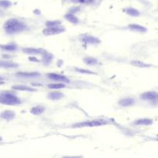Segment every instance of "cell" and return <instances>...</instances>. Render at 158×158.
I'll return each instance as SVG.
<instances>
[{"label":"cell","instance_id":"6da1fadb","mask_svg":"<svg viewBox=\"0 0 158 158\" xmlns=\"http://www.w3.org/2000/svg\"><path fill=\"white\" fill-rule=\"evenodd\" d=\"M4 29L9 34H16L26 30L27 26L16 19H10L5 22Z\"/></svg>","mask_w":158,"mask_h":158},{"label":"cell","instance_id":"7a4b0ae2","mask_svg":"<svg viewBox=\"0 0 158 158\" xmlns=\"http://www.w3.org/2000/svg\"><path fill=\"white\" fill-rule=\"evenodd\" d=\"M0 103L6 105H19L21 104L19 98L10 92H5L0 94Z\"/></svg>","mask_w":158,"mask_h":158},{"label":"cell","instance_id":"3957f363","mask_svg":"<svg viewBox=\"0 0 158 158\" xmlns=\"http://www.w3.org/2000/svg\"><path fill=\"white\" fill-rule=\"evenodd\" d=\"M107 121L105 120H88L86 122H82L79 124H76L73 126L74 127H99V126L105 125L107 124Z\"/></svg>","mask_w":158,"mask_h":158},{"label":"cell","instance_id":"277c9868","mask_svg":"<svg viewBox=\"0 0 158 158\" xmlns=\"http://www.w3.org/2000/svg\"><path fill=\"white\" fill-rule=\"evenodd\" d=\"M64 31H65L64 27L61 26L59 25H57V26H54L47 27L43 31V33L45 36H54V35L63 33Z\"/></svg>","mask_w":158,"mask_h":158},{"label":"cell","instance_id":"5b68a950","mask_svg":"<svg viewBox=\"0 0 158 158\" xmlns=\"http://www.w3.org/2000/svg\"><path fill=\"white\" fill-rule=\"evenodd\" d=\"M47 76H48L49 79H53V80L63 82V83H69V79L66 76H65L59 75V74H57V73H49Z\"/></svg>","mask_w":158,"mask_h":158},{"label":"cell","instance_id":"8992f818","mask_svg":"<svg viewBox=\"0 0 158 158\" xmlns=\"http://www.w3.org/2000/svg\"><path fill=\"white\" fill-rule=\"evenodd\" d=\"M22 51H23L25 53L29 55H43L45 53H46V52L43 49H36V48H29V47H26V48L22 49Z\"/></svg>","mask_w":158,"mask_h":158},{"label":"cell","instance_id":"52a82bcc","mask_svg":"<svg viewBox=\"0 0 158 158\" xmlns=\"http://www.w3.org/2000/svg\"><path fill=\"white\" fill-rule=\"evenodd\" d=\"M82 41L86 43H90V44H97V43H100V40L99 39L96 38L92 36H89V35H84L81 38Z\"/></svg>","mask_w":158,"mask_h":158},{"label":"cell","instance_id":"ba28073f","mask_svg":"<svg viewBox=\"0 0 158 158\" xmlns=\"http://www.w3.org/2000/svg\"><path fill=\"white\" fill-rule=\"evenodd\" d=\"M157 94L158 93H156V92L149 91L141 94L140 97H141V99H144V100H151L152 101V100H154L157 97Z\"/></svg>","mask_w":158,"mask_h":158},{"label":"cell","instance_id":"9c48e42d","mask_svg":"<svg viewBox=\"0 0 158 158\" xmlns=\"http://www.w3.org/2000/svg\"><path fill=\"white\" fill-rule=\"evenodd\" d=\"M16 76L24 78H33L40 76V74L37 72H19L16 73Z\"/></svg>","mask_w":158,"mask_h":158},{"label":"cell","instance_id":"30bf717a","mask_svg":"<svg viewBox=\"0 0 158 158\" xmlns=\"http://www.w3.org/2000/svg\"><path fill=\"white\" fill-rule=\"evenodd\" d=\"M19 65L17 63L11 62V61L0 60V67L2 68H17Z\"/></svg>","mask_w":158,"mask_h":158},{"label":"cell","instance_id":"8fae6325","mask_svg":"<svg viewBox=\"0 0 158 158\" xmlns=\"http://www.w3.org/2000/svg\"><path fill=\"white\" fill-rule=\"evenodd\" d=\"M129 29L133 31H137V32H140V33H146L147 32V28L146 27L140 26L138 24H130L128 26Z\"/></svg>","mask_w":158,"mask_h":158},{"label":"cell","instance_id":"7c38bea8","mask_svg":"<svg viewBox=\"0 0 158 158\" xmlns=\"http://www.w3.org/2000/svg\"><path fill=\"white\" fill-rule=\"evenodd\" d=\"M153 124L152 119H149V118H142L139 120H136L134 122L135 125H142V126H149Z\"/></svg>","mask_w":158,"mask_h":158},{"label":"cell","instance_id":"4fadbf2b","mask_svg":"<svg viewBox=\"0 0 158 158\" xmlns=\"http://www.w3.org/2000/svg\"><path fill=\"white\" fill-rule=\"evenodd\" d=\"M135 104V100L133 98H124L120 99L119 101V104L122 107H130Z\"/></svg>","mask_w":158,"mask_h":158},{"label":"cell","instance_id":"5bb4252c","mask_svg":"<svg viewBox=\"0 0 158 158\" xmlns=\"http://www.w3.org/2000/svg\"><path fill=\"white\" fill-rule=\"evenodd\" d=\"M15 113L11 110H6L1 114V117L6 120H11L15 117Z\"/></svg>","mask_w":158,"mask_h":158},{"label":"cell","instance_id":"9a60e30c","mask_svg":"<svg viewBox=\"0 0 158 158\" xmlns=\"http://www.w3.org/2000/svg\"><path fill=\"white\" fill-rule=\"evenodd\" d=\"M12 89H16V90H21V91H36V89H34V88L29 87H27V86L24 85H15L12 86Z\"/></svg>","mask_w":158,"mask_h":158},{"label":"cell","instance_id":"2e32d148","mask_svg":"<svg viewBox=\"0 0 158 158\" xmlns=\"http://www.w3.org/2000/svg\"><path fill=\"white\" fill-rule=\"evenodd\" d=\"M130 64L132 66H134L136 67H140V68H147V67H150L151 65L148 63H144L140 60H132L130 61Z\"/></svg>","mask_w":158,"mask_h":158},{"label":"cell","instance_id":"e0dca14e","mask_svg":"<svg viewBox=\"0 0 158 158\" xmlns=\"http://www.w3.org/2000/svg\"><path fill=\"white\" fill-rule=\"evenodd\" d=\"M48 98L53 100H56V99H59L63 97V94L60 92H51L48 94Z\"/></svg>","mask_w":158,"mask_h":158},{"label":"cell","instance_id":"ac0fdd59","mask_svg":"<svg viewBox=\"0 0 158 158\" xmlns=\"http://www.w3.org/2000/svg\"><path fill=\"white\" fill-rule=\"evenodd\" d=\"M45 111V108L43 107H41V106H36V107H34L31 109L30 113L33 115H39V114H42L43 112Z\"/></svg>","mask_w":158,"mask_h":158},{"label":"cell","instance_id":"d6986e66","mask_svg":"<svg viewBox=\"0 0 158 158\" xmlns=\"http://www.w3.org/2000/svg\"><path fill=\"white\" fill-rule=\"evenodd\" d=\"M64 17H65V19L67 21H69V22H71V23H74V24H76V23H78V22H79L78 18H77L76 16H74L73 14H72V13L66 14Z\"/></svg>","mask_w":158,"mask_h":158},{"label":"cell","instance_id":"ffe728a7","mask_svg":"<svg viewBox=\"0 0 158 158\" xmlns=\"http://www.w3.org/2000/svg\"><path fill=\"white\" fill-rule=\"evenodd\" d=\"M83 62H84L86 64H87V65L89 66L96 65V64H97L98 63L97 59L93 58V57H86V58L83 59Z\"/></svg>","mask_w":158,"mask_h":158},{"label":"cell","instance_id":"44dd1931","mask_svg":"<svg viewBox=\"0 0 158 158\" xmlns=\"http://www.w3.org/2000/svg\"><path fill=\"white\" fill-rule=\"evenodd\" d=\"M125 11L128 15H130V16H134V17L139 16L140 14V12H139L137 9H134V8H128V9H127Z\"/></svg>","mask_w":158,"mask_h":158},{"label":"cell","instance_id":"7402d4cb","mask_svg":"<svg viewBox=\"0 0 158 158\" xmlns=\"http://www.w3.org/2000/svg\"><path fill=\"white\" fill-rule=\"evenodd\" d=\"M66 87L65 84L63 83H53V84H49L48 85V87L49 89H62Z\"/></svg>","mask_w":158,"mask_h":158},{"label":"cell","instance_id":"603a6c76","mask_svg":"<svg viewBox=\"0 0 158 158\" xmlns=\"http://www.w3.org/2000/svg\"><path fill=\"white\" fill-rule=\"evenodd\" d=\"M0 47L3 49L8 51H13L15 49H16V46L13 44H9V45H2L0 46Z\"/></svg>","mask_w":158,"mask_h":158},{"label":"cell","instance_id":"cb8c5ba5","mask_svg":"<svg viewBox=\"0 0 158 158\" xmlns=\"http://www.w3.org/2000/svg\"><path fill=\"white\" fill-rule=\"evenodd\" d=\"M75 70L76 71V72H78V73H86V74H97V73L93 72V71L88 70V69H81V68H77V67H76L75 68Z\"/></svg>","mask_w":158,"mask_h":158},{"label":"cell","instance_id":"d4e9b609","mask_svg":"<svg viewBox=\"0 0 158 158\" xmlns=\"http://www.w3.org/2000/svg\"><path fill=\"white\" fill-rule=\"evenodd\" d=\"M52 58H53V55L50 54V53H45L43 54V61H44V63H48L49 62H50Z\"/></svg>","mask_w":158,"mask_h":158},{"label":"cell","instance_id":"484cf974","mask_svg":"<svg viewBox=\"0 0 158 158\" xmlns=\"http://www.w3.org/2000/svg\"><path fill=\"white\" fill-rule=\"evenodd\" d=\"M11 5L12 3L8 0H0V6H2V7L7 8V7H9Z\"/></svg>","mask_w":158,"mask_h":158},{"label":"cell","instance_id":"4316f807","mask_svg":"<svg viewBox=\"0 0 158 158\" xmlns=\"http://www.w3.org/2000/svg\"><path fill=\"white\" fill-rule=\"evenodd\" d=\"M61 24V22L58 20H55V21H49V22H46V25L47 27L49 26H57V25Z\"/></svg>","mask_w":158,"mask_h":158},{"label":"cell","instance_id":"83f0119b","mask_svg":"<svg viewBox=\"0 0 158 158\" xmlns=\"http://www.w3.org/2000/svg\"><path fill=\"white\" fill-rule=\"evenodd\" d=\"M152 102L154 103V104H158V94L157 96V97L155 98L154 100H152Z\"/></svg>","mask_w":158,"mask_h":158},{"label":"cell","instance_id":"f1b7e54d","mask_svg":"<svg viewBox=\"0 0 158 158\" xmlns=\"http://www.w3.org/2000/svg\"><path fill=\"white\" fill-rule=\"evenodd\" d=\"M2 84H4V83L3 82H0V85H2Z\"/></svg>","mask_w":158,"mask_h":158},{"label":"cell","instance_id":"f546056e","mask_svg":"<svg viewBox=\"0 0 158 158\" xmlns=\"http://www.w3.org/2000/svg\"><path fill=\"white\" fill-rule=\"evenodd\" d=\"M78 1H79V2H83L84 0H78Z\"/></svg>","mask_w":158,"mask_h":158},{"label":"cell","instance_id":"4dcf8cb0","mask_svg":"<svg viewBox=\"0 0 158 158\" xmlns=\"http://www.w3.org/2000/svg\"><path fill=\"white\" fill-rule=\"evenodd\" d=\"M2 140V138L1 137H0V141H1V140Z\"/></svg>","mask_w":158,"mask_h":158},{"label":"cell","instance_id":"1f68e13d","mask_svg":"<svg viewBox=\"0 0 158 158\" xmlns=\"http://www.w3.org/2000/svg\"><path fill=\"white\" fill-rule=\"evenodd\" d=\"M2 77L0 76V80H2Z\"/></svg>","mask_w":158,"mask_h":158},{"label":"cell","instance_id":"d6a6232c","mask_svg":"<svg viewBox=\"0 0 158 158\" xmlns=\"http://www.w3.org/2000/svg\"><path fill=\"white\" fill-rule=\"evenodd\" d=\"M157 140H158V139H157Z\"/></svg>","mask_w":158,"mask_h":158}]
</instances>
